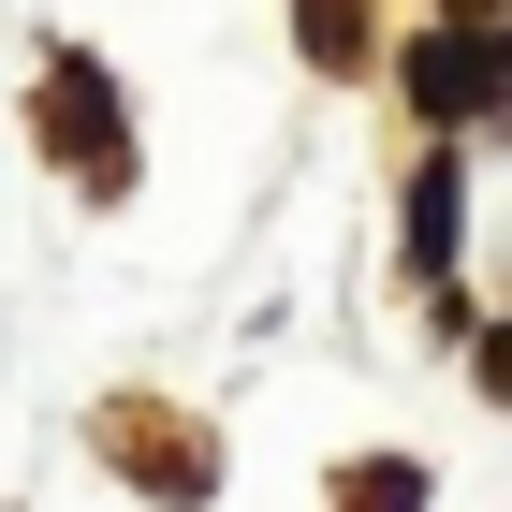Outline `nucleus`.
Here are the masks:
<instances>
[{"label":"nucleus","mask_w":512,"mask_h":512,"mask_svg":"<svg viewBox=\"0 0 512 512\" xmlns=\"http://www.w3.org/2000/svg\"><path fill=\"white\" fill-rule=\"evenodd\" d=\"M410 103H425L439 132H454V118H498V103H512V30H425V44H410Z\"/></svg>","instance_id":"f257e3e1"},{"label":"nucleus","mask_w":512,"mask_h":512,"mask_svg":"<svg viewBox=\"0 0 512 512\" xmlns=\"http://www.w3.org/2000/svg\"><path fill=\"white\" fill-rule=\"evenodd\" d=\"M454 15H498V0H454Z\"/></svg>","instance_id":"0eeeda50"},{"label":"nucleus","mask_w":512,"mask_h":512,"mask_svg":"<svg viewBox=\"0 0 512 512\" xmlns=\"http://www.w3.org/2000/svg\"><path fill=\"white\" fill-rule=\"evenodd\" d=\"M308 59H366V0H308Z\"/></svg>","instance_id":"39448f33"},{"label":"nucleus","mask_w":512,"mask_h":512,"mask_svg":"<svg viewBox=\"0 0 512 512\" xmlns=\"http://www.w3.org/2000/svg\"><path fill=\"white\" fill-rule=\"evenodd\" d=\"M337 512H425V469H395V454H381V469L337 483Z\"/></svg>","instance_id":"20e7f679"},{"label":"nucleus","mask_w":512,"mask_h":512,"mask_svg":"<svg viewBox=\"0 0 512 512\" xmlns=\"http://www.w3.org/2000/svg\"><path fill=\"white\" fill-rule=\"evenodd\" d=\"M44 147L74 161L88 191L132 176V132H118V103H103V59H59V74H44Z\"/></svg>","instance_id":"f03ea898"},{"label":"nucleus","mask_w":512,"mask_h":512,"mask_svg":"<svg viewBox=\"0 0 512 512\" xmlns=\"http://www.w3.org/2000/svg\"><path fill=\"white\" fill-rule=\"evenodd\" d=\"M483 395H512V337H483Z\"/></svg>","instance_id":"423d86ee"},{"label":"nucleus","mask_w":512,"mask_h":512,"mask_svg":"<svg viewBox=\"0 0 512 512\" xmlns=\"http://www.w3.org/2000/svg\"><path fill=\"white\" fill-rule=\"evenodd\" d=\"M410 264H454V176H439V161H425V176H410Z\"/></svg>","instance_id":"7ed1b4c3"}]
</instances>
